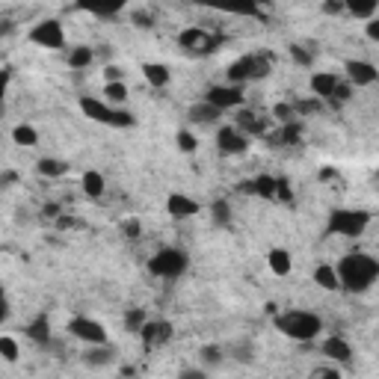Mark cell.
Listing matches in <instances>:
<instances>
[{
  "mask_svg": "<svg viewBox=\"0 0 379 379\" xmlns=\"http://www.w3.org/2000/svg\"><path fill=\"white\" fill-rule=\"evenodd\" d=\"M311 376H332L335 379V376H338V368H314Z\"/></svg>",
  "mask_w": 379,
  "mask_h": 379,
  "instance_id": "7dc6e473",
  "label": "cell"
},
{
  "mask_svg": "<svg viewBox=\"0 0 379 379\" xmlns=\"http://www.w3.org/2000/svg\"><path fill=\"white\" fill-rule=\"evenodd\" d=\"M276 329L290 341L308 344L314 341L317 335L323 332V320L314 311H302V308H290V311L276 314Z\"/></svg>",
  "mask_w": 379,
  "mask_h": 379,
  "instance_id": "7a4b0ae2",
  "label": "cell"
},
{
  "mask_svg": "<svg viewBox=\"0 0 379 379\" xmlns=\"http://www.w3.org/2000/svg\"><path fill=\"white\" fill-rule=\"evenodd\" d=\"M27 338H30L33 344H39V347H48L51 344V320H48V314H39L33 323H27Z\"/></svg>",
  "mask_w": 379,
  "mask_h": 379,
  "instance_id": "ffe728a7",
  "label": "cell"
},
{
  "mask_svg": "<svg viewBox=\"0 0 379 379\" xmlns=\"http://www.w3.org/2000/svg\"><path fill=\"white\" fill-rule=\"evenodd\" d=\"M143 77L148 80L151 89H163V86H169V80H172L169 68H166L163 63H146L143 65Z\"/></svg>",
  "mask_w": 379,
  "mask_h": 379,
  "instance_id": "44dd1931",
  "label": "cell"
},
{
  "mask_svg": "<svg viewBox=\"0 0 379 379\" xmlns=\"http://www.w3.org/2000/svg\"><path fill=\"white\" fill-rule=\"evenodd\" d=\"M276 199H282V202H293V193H290V187L285 184V181H278V190H276Z\"/></svg>",
  "mask_w": 379,
  "mask_h": 379,
  "instance_id": "f6af8a7d",
  "label": "cell"
},
{
  "mask_svg": "<svg viewBox=\"0 0 379 379\" xmlns=\"http://www.w3.org/2000/svg\"><path fill=\"white\" fill-rule=\"evenodd\" d=\"M255 4H258V6H266V4H273V0H255Z\"/></svg>",
  "mask_w": 379,
  "mask_h": 379,
  "instance_id": "816d5d0a",
  "label": "cell"
},
{
  "mask_svg": "<svg viewBox=\"0 0 379 379\" xmlns=\"http://www.w3.org/2000/svg\"><path fill=\"white\" fill-rule=\"evenodd\" d=\"M95 63V51L86 48V45H75L72 51H68V65L72 68H89Z\"/></svg>",
  "mask_w": 379,
  "mask_h": 379,
  "instance_id": "f546056e",
  "label": "cell"
},
{
  "mask_svg": "<svg viewBox=\"0 0 379 379\" xmlns=\"http://www.w3.org/2000/svg\"><path fill=\"white\" fill-rule=\"evenodd\" d=\"M376 181H379V172H376Z\"/></svg>",
  "mask_w": 379,
  "mask_h": 379,
  "instance_id": "f5cc1de1",
  "label": "cell"
},
{
  "mask_svg": "<svg viewBox=\"0 0 379 379\" xmlns=\"http://www.w3.org/2000/svg\"><path fill=\"white\" fill-rule=\"evenodd\" d=\"M187 255L175 246H166V249H158L148 261V270L158 276V278H181L187 273Z\"/></svg>",
  "mask_w": 379,
  "mask_h": 379,
  "instance_id": "52a82bcc",
  "label": "cell"
},
{
  "mask_svg": "<svg viewBox=\"0 0 379 379\" xmlns=\"http://www.w3.org/2000/svg\"><path fill=\"white\" fill-rule=\"evenodd\" d=\"M288 51H290V57H293V63H297V65H302V68H311V63H314L311 51H305L302 45H290Z\"/></svg>",
  "mask_w": 379,
  "mask_h": 379,
  "instance_id": "74e56055",
  "label": "cell"
},
{
  "mask_svg": "<svg viewBox=\"0 0 379 379\" xmlns=\"http://www.w3.org/2000/svg\"><path fill=\"white\" fill-rule=\"evenodd\" d=\"M104 101L113 104V107H122L124 101H128V86H124L122 80H113L104 86Z\"/></svg>",
  "mask_w": 379,
  "mask_h": 379,
  "instance_id": "d6a6232c",
  "label": "cell"
},
{
  "mask_svg": "<svg viewBox=\"0 0 379 379\" xmlns=\"http://www.w3.org/2000/svg\"><path fill=\"white\" fill-rule=\"evenodd\" d=\"M199 210H202V205L195 199H190V195H184V193H169L166 195V214H169L172 219H178V222L193 219Z\"/></svg>",
  "mask_w": 379,
  "mask_h": 379,
  "instance_id": "5bb4252c",
  "label": "cell"
},
{
  "mask_svg": "<svg viewBox=\"0 0 379 379\" xmlns=\"http://www.w3.org/2000/svg\"><path fill=\"white\" fill-rule=\"evenodd\" d=\"M75 4H77L83 12H89V15L113 18V15H119V12L124 9V4H128V0H75Z\"/></svg>",
  "mask_w": 379,
  "mask_h": 379,
  "instance_id": "e0dca14e",
  "label": "cell"
},
{
  "mask_svg": "<svg viewBox=\"0 0 379 379\" xmlns=\"http://www.w3.org/2000/svg\"><path fill=\"white\" fill-rule=\"evenodd\" d=\"M210 214H214L217 226H229V222H231V207H229V202H217L214 207H210Z\"/></svg>",
  "mask_w": 379,
  "mask_h": 379,
  "instance_id": "f35d334b",
  "label": "cell"
},
{
  "mask_svg": "<svg viewBox=\"0 0 379 379\" xmlns=\"http://www.w3.org/2000/svg\"><path fill=\"white\" fill-rule=\"evenodd\" d=\"M219 116H222V110H219L217 104H210L207 98H205V101H199V104H193V107L187 110L190 124H217Z\"/></svg>",
  "mask_w": 379,
  "mask_h": 379,
  "instance_id": "d6986e66",
  "label": "cell"
},
{
  "mask_svg": "<svg viewBox=\"0 0 379 379\" xmlns=\"http://www.w3.org/2000/svg\"><path fill=\"white\" fill-rule=\"evenodd\" d=\"M266 264H270V270L276 276H288L293 270V258H290L288 249H270L266 252Z\"/></svg>",
  "mask_w": 379,
  "mask_h": 379,
  "instance_id": "4316f807",
  "label": "cell"
},
{
  "mask_svg": "<svg viewBox=\"0 0 379 379\" xmlns=\"http://www.w3.org/2000/svg\"><path fill=\"white\" fill-rule=\"evenodd\" d=\"M323 12H326V15H341V12H347L344 0H323Z\"/></svg>",
  "mask_w": 379,
  "mask_h": 379,
  "instance_id": "60d3db41",
  "label": "cell"
},
{
  "mask_svg": "<svg viewBox=\"0 0 379 379\" xmlns=\"http://www.w3.org/2000/svg\"><path fill=\"white\" fill-rule=\"evenodd\" d=\"M249 143H252V136L237 128L234 122L222 124V128L217 131V148L222 154H243V151H249Z\"/></svg>",
  "mask_w": 379,
  "mask_h": 379,
  "instance_id": "7c38bea8",
  "label": "cell"
},
{
  "mask_svg": "<svg viewBox=\"0 0 379 379\" xmlns=\"http://www.w3.org/2000/svg\"><path fill=\"white\" fill-rule=\"evenodd\" d=\"M273 116H276V122L278 124H288V122H300V110H297V104H276L273 107Z\"/></svg>",
  "mask_w": 379,
  "mask_h": 379,
  "instance_id": "836d02e7",
  "label": "cell"
},
{
  "mask_svg": "<svg viewBox=\"0 0 379 379\" xmlns=\"http://www.w3.org/2000/svg\"><path fill=\"white\" fill-rule=\"evenodd\" d=\"M139 338H143V344L146 347H160V344H166L172 338V323H163V320H151V323H146L143 329H139Z\"/></svg>",
  "mask_w": 379,
  "mask_h": 379,
  "instance_id": "2e32d148",
  "label": "cell"
},
{
  "mask_svg": "<svg viewBox=\"0 0 379 379\" xmlns=\"http://www.w3.org/2000/svg\"><path fill=\"white\" fill-rule=\"evenodd\" d=\"M122 231L128 234V240H136V237H139V222H136V219H128V222H122Z\"/></svg>",
  "mask_w": 379,
  "mask_h": 379,
  "instance_id": "7bdbcfd3",
  "label": "cell"
},
{
  "mask_svg": "<svg viewBox=\"0 0 379 379\" xmlns=\"http://www.w3.org/2000/svg\"><path fill=\"white\" fill-rule=\"evenodd\" d=\"M107 83H113V80H122V68H116V65H107Z\"/></svg>",
  "mask_w": 379,
  "mask_h": 379,
  "instance_id": "bcb514c9",
  "label": "cell"
},
{
  "mask_svg": "<svg viewBox=\"0 0 379 379\" xmlns=\"http://www.w3.org/2000/svg\"><path fill=\"white\" fill-rule=\"evenodd\" d=\"M323 356H326L329 361L349 364V361H353V347H349L341 335H329V338L323 341Z\"/></svg>",
  "mask_w": 379,
  "mask_h": 379,
  "instance_id": "ac0fdd59",
  "label": "cell"
},
{
  "mask_svg": "<svg viewBox=\"0 0 379 379\" xmlns=\"http://www.w3.org/2000/svg\"><path fill=\"white\" fill-rule=\"evenodd\" d=\"M178 45L184 48L187 53H207L217 48V39L210 36L207 30H202V27H193V30H184L178 36Z\"/></svg>",
  "mask_w": 379,
  "mask_h": 379,
  "instance_id": "9a60e30c",
  "label": "cell"
},
{
  "mask_svg": "<svg viewBox=\"0 0 379 379\" xmlns=\"http://www.w3.org/2000/svg\"><path fill=\"white\" fill-rule=\"evenodd\" d=\"M234 359H240V361H252V344H240V347H237L234 344Z\"/></svg>",
  "mask_w": 379,
  "mask_h": 379,
  "instance_id": "b9f144b4",
  "label": "cell"
},
{
  "mask_svg": "<svg viewBox=\"0 0 379 379\" xmlns=\"http://www.w3.org/2000/svg\"><path fill=\"white\" fill-rule=\"evenodd\" d=\"M12 143H18L21 148H33V146H39V134H36V128L33 124H15L12 128Z\"/></svg>",
  "mask_w": 379,
  "mask_h": 379,
  "instance_id": "f1b7e54d",
  "label": "cell"
},
{
  "mask_svg": "<svg viewBox=\"0 0 379 379\" xmlns=\"http://www.w3.org/2000/svg\"><path fill=\"white\" fill-rule=\"evenodd\" d=\"M83 361L89 368H107V364H113V349H110V344H89V349L83 353Z\"/></svg>",
  "mask_w": 379,
  "mask_h": 379,
  "instance_id": "7402d4cb",
  "label": "cell"
},
{
  "mask_svg": "<svg viewBox=\"0 0 379 379\" xmlns=\"http://www.w3.org/2000/svg\"><path fill=\"white\" fill-rule=\"evenodd\" d=\"M195 6H207L226 15H243V18H261V6L255 0H193Z\"/></svg>",
  "mask_w": 379,
  "mask_h": 379,
  "instance_id": "8fae6325",
  "label": "cell"
},
{
  "mask_svg": "<svg viewBox=\"0 0 379 379\" xmlns=\"http://www.w3.org/2000/svg\"><path fill=\"white\" fill-rule=\"evenodd\" d=\"M234 124H237V128H240V131H246L252 139L266 134V124H264V122H261L255 113H249V110H237V119H234Z\"/></svg>",
  "mask_w": 379,
  "mask_h": 379,
  "instance_id": "cb8c5ba5",
  "label": "cell"
},
{
  "mask_svg": "<svg viewBox=\"0 0 379 379\" xmlns=\"http://www.w3.org/2000/svg\"><path fill=\"white\" fill-rule=\"evenodd\" d=\"M273 72V57L270 53H246L237 63L229 65V80L231 83H249V80H258V77H266Z\"/></svg>",
  "mask_w": 379,
  "mask_h": 379,
  "instance_id": "8992f818",
  "label": "cell"
},
{
  "mask_svg": "<svg viewBox=\"0 0 379 379\" xmlns=\"http://www.w3.org/2000/svg\"><path fill=\"white\" fill-rule=\"evenodd\" d=\"M80 187H83V193H86V195H92V199H98V195H104V190H107V181H104V175H101V172L86 169V172L80 175Z\"/></svg>",
  "mask_w": 379,
  "mask_h": 379,
  "instance_id": "83f0119b",
  "label": "cell"
},
{
  "mask_svg": "<svg viewBox=\"0 0 379 379\" xmlns=\"http://www.w3.org/2000/svg\"><path fill=\"white\" fill-rule=\"evenodd\" d=\"M205 98L210 104H217L222 113H226V110H240L243 107V86L229 80V83H222V86H210L205 92Z\"/></svg>",
  "mask_w": 379,
  "mask_h": 379,
  "instance_id": "30bf717a",
  "label": "cell"
},
{
  "mask_svg": "<svg viewBox=\"0 0 379 379\" xmlns=\"http://www.w3.org/2000/svg\"><path fill=\"white\" fill-rule=\"evenodd\" d=\"M12 181H15V175H12V172H4V181H0V184H4V187H9Z\"/></svg>",
  "mask_w": 379,
  "mask_h": 379,
  "instance_id": "f907efd6",
  "label": "cell"
},
{
  "mask_svg": "<svg viewBox=\"0 0 379 379\" xmlns=\"http://www.w3.org/2000/svg\"><path fill=\"white\" fill-rule=\"evenodd\" d=\"M134 21H136L139 27H151V15H148V12H136Z\"/></svg>",
  "mask_w": 379,
  "mask_h": 379,
  "instance_id": "681fc988",
  "label": "cell"
},
{
  "mask_svg": "<svg viewBox=\"0 0 379 379\" xmlns=\"http://www.w3.org/2000/svg\"><path fill=\"white\" fill-rule=\"evenodd\" d=\"M364 33H368L371 41H379V18H371L368 27H364Z\"/></svg>",
  "mask_w": 379,
  "mask_h": 379,
  "instance_id": "ee69618b",
  "label": "cell"
},
{
  "mask_svg": "<svg viewBox=\"0 0 379 379\" xmlns=\"http://www.w3.org/2000/svg\"><path fill=\"white\" fill-rule=\"evenodd\" d=\"M338 276L341 288H347L349 293H361L379 278V261L368 252H349L338 261Z\"/></svg>",
  "mask_w": 379,
  "mask_h": 379,
  "instance_id": "6da1fadb",
  "label": "cell"
},
{
  "mask_svg": "<svg viewBox=\"0 0 379 379\" xmlns=\"http://www.w3.org/2000/svg\"><path fill=\"white\" fill-rule=\"evenodd\" d=\"M0 356H4V361H18L21 349H18V341L12 338V335H4V338H0Z\"/></svg>",
  "mask_w": 379,
  "mask_h": 379,
  "instance_id": "e575fe53",
  "label": "cell"
},
{
  "mask_svg": "<svg viewBox=\"0 0 379 379\" xmlns=\"http://www.w3.org/2000/svg\"><path fill=\"white\" fill-rule=\"evenodd\" d=\"M344 77L353 83V86H373V83L379 80V72L368 60H347L344 63Z\"/></svg>",
  "mask_w": 379,
  "mask_h": 379,
  "instance_id": "4fadbf2b",
  "label": "cell"
},
{
  "mask_svg": "<svg viewBox=\"0 0 379 379\" xmlns=\"http://www.w3.org/2000/svg\"><path fill=\"white\" fill-rule=\"evenodd\" d=\"M80 110H83V116H86V119L101 122V124H110V128H134V116L128 113V110L107 104L104 98L83 95V98H80Z\"/></svg>",
  "mask_w": 379,
  "mask_h": 379,
  "instance_id": "277c9868",
  "label": "cell"
},
{
  "mask_svg": "<svg viewBox=\"0 0 379 379\" xmlns=\"http://www.w3.org/2000/svg\"><path fill=\"white\" fill-rule=\"evenodd\" d=\"M246 190H249V193L264 195V199H273L276 190H278V181H276V178H270V175H261V178L252 181V184H246Z\"/></svg>",
  "mask_w": 379,
  "mask_h": 379,
  "instance_id": "4dcf8cb0",
  "label": "cell"
},
{
  "mask_svg": "<svg viewBox=\"0 0 379 379\" xmlns=\"http://www.w3.org/2000/svg\"><path fill=\"white\" fill-rule=\"evenodd\" d=\"M344 9L361 21H371V18H376L379 0H344Z\"/></svg>",
  "mask_w": 379,
  "mask_h": 379,
  "instance_id": "484cf974",
  "label": "cell"
},
{
  "mask_svg": "<svg viewBox=\"0 0 379 379\" xmlns=\"http://www.w3.org/2000/svg\"><path fill=\"white\" fill-rule=\"evenodd\" d=\"M308 86H311L314 98H320V101H326L332 107L347 104L349 98H353V83H349L347 77L341 80L338 75H332V72H314L311 80H308Z\"/></svg>",
  "mask_w": 379,
  "mask_h": 379,
  "instance_id": "3957f363",
  "label": "cell"
},
{
  "mask_svg": "<svg viewBox=\"0 0 379 379\" xmlns=\"http://www.w3.org/2000/svg\"><path fill=\"white\" fill-rule=\"evenodd\" d=\"M199 359L205 361V368H210V364H222V349L217 347V344H207V347H202V353H199Z\"/></svg>",
  "mask_w": 379,
  "mask_h": 379,
  "instance_id": "8d00e7d4",
  "label": "cell"
},
{
  "mask_svg": "<svg viewBox=\"0 0 379 379\" xmlns=\"http://www.w3.org/2000/svg\"><path fill=\"white\" fill-rule=\"evenodd\" d=\"M205 373H207V371H199V368H193V371H190V368H187V371H181V376H184V379H202Z\"/></svg>",
  "mask_w": 379,
  "mask_h": 379,
  "instance_id": "c3c4849f",
  "label": "cell"
},
{
  "mask_svg": "<svg viewBox=\"0 0 379 379\" xmlns=\"http://www.w3.org/2000/svg\"><path fill=\"white\" fill-rule=\"evenodd\" d=\"M314 285L323 290H338L341 288V276H338V266L332 264H320L314 270Z\"/></svg>",
  "mask_w": 379,
  "mask_h": 379,
  "instance_id": "603a6c76",
  "label": "cell"
},
{
  "mask_svg": "<svg viewBox=\"0 0 379 379\" xmlns=\"http://www.w3.org/2000/svg\"><path fill=\"white\" fill-rule=\"evenodd\" d=\"M36 169H39V175H45V178H60V175L68 172V163L57 160V158H41Z\"/></svg>",
  "mask_w": 379,
  "mask_h": 379,
  "instance_id": "1f68e13d",
  "label": "cell"
},
{
  "mask_svg": "<svg viewBox=\"0 0 379 379\" xmlns=\"http://www.w3.org/2000/svg\"><path fill=\"white\" fill-rule=\"evenodd\" d=\"M178 148L181 151H195V148H199V143H195V136L190 134V131H178Z\"/></svg>",
  "mask_w": 379,
  "mask_h": 379,
  "instance_id": "ab89813d",
  "label": "cell"
},
{
  "mask_svg": "<svg viewBox=\"0 0 379 379\" xmlns=\"http://www.w3.org/2000/svg\"><path fill=\"white\" fill-rule=\"evenodd\" d=\"M300 139H302V124L300 122H288L278 128V134L270 136V143L273 146H300Z\"/></svg>",
  "mask_w": 379,
  "mask_h": 379,
  "instance_id": "d4e9b609",
  "label": "cell"
},
{
  "mask_svg": "<svg viewBox=\"0 0 379 379\" xmlns=\"http://www.w3.org/2000/svg\"><path fill=\"white\" fill-rule=\"evenodd\" d=\"M30 41L39 48H48V51H63L65 48V30H63V24L60 21H39L33 30H30Z\"/></svg>",
  "mask_w": 379,
  "mask_h": 379,
  "instance_id": "ba28073f",
  "label": "cell"
},
{
  "mask_svg": "<svg viewBox=\"0 0 379 379\" xmlns=\"http://www.w3.org/2000/svg\"><path fill=\"white\" fill-rule=\"evenodd\" d=\"M68 332H72L75 338L83 341V344H107V329H104V323H98V320H92V317H83V314L72 317V320H68Z\"/></svg>",
  "mask_w": 379,
  "mask_h": 379,
  "instance_id": "9c48e42d",
  "label": "cell"
},
{
  "mask_svg": "<svg viewBox=\"0 0 379 379\" xmlns=\"http://www.w3.org/2000/svg\"><path fill=\"white\" fill-rule=\"evenodd\" d=\"M146 311L143 308H128V314H124V326H128V332H136L139 335V329L146 326Z\"/></svg>",
  "mask_w": 379,
  "mask_h": 379,
  "instance_id": "d590c367",
  "label": "cell"
},
{
  "mask_svg": "<svg viewBox=\"0 0 379 379\" xmlns=\"http://www.w3.org/2000/svg\"><path fill=\"white\" fill-rule=\"evenodd\" d=\"M329 231L332 234H341V237H361L371 226V214L368 210H359V207H338L329 214Z\"/></svg>",
  "mask_w": 379,
  "mask_h": 379,
  "instance_id": "5b68a950",
  "label": "cell"
}]
</instances>
